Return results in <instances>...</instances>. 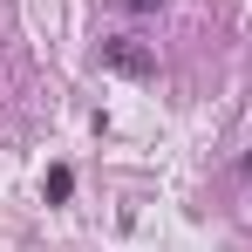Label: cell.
I'll list each match as a JSON object with an SVG mask.
<instances>
[{
  "instance_id": "obj_1",
  "label": "cell",
  "mask_w": 252,
  "mask_h": 252,
  "mask_svg": "<svg viewBox=\"0 0 252 252\" xmlns=\"http://www.w3.org/2000/svg\"><path fill=\"white\" fill-rule=\"evenodd\" d=\"M102 68H116V75H150L157 55L136 41V34H116V41H102Z\"/></svg>"
},
{
  "instance_id": "obj_2",
  "label": "cell",
  "mask_w": 252,
  "mask_h": 252,
  "mask_svg": "<svg viewBox=\"0 0 252 252\" xmlns=\"http://www.w3.org/2000/svg\"><path fill=\"white\" fill-rule=\"evenodd\" d=\"M123 7L129 14H157V0H123Z\"/></svg>"
}]
</instances>
